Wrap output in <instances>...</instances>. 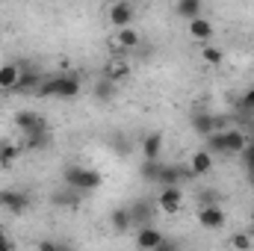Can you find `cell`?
Segmentation results:
<instances>
[{
  "label": "cell",
  "mask_w": 254,
  "mask_h": 251,
  "mask_svg": "<svg viewBox=\"0 0 254 251\" xmlns=\"http://www.w3.org/2000/svg\"><path fill=\"white\" fill-rule=\"evenodd\" d=\"M80 95V77L65 71V74H54V77H45L36 98H60V101H74Z\"/></svg>",
  "instance_id": "1"
},
{
  "label": "cell",
  "mask_w": 254,
  "mask_h": 251,
  "mask_svg": "<svg viewBox=\"0 0 254 251\" xmlns=\"http://www.w3.org/2000/svg\"><path fill=\"white\" fill-rule=\"evenodd\" d=\"M101 175L98 172H92V169H86V166H68L65 169V187L71 189V192H95V189L101 187Z\"/></svg>",
  "instance_id": "2"
},
{
  "label": "cell",
  "mask_w": 254,
  "mask_h": 251,
  "mask_svg": "<svg viewBox=\"0 0 254 251\" xmlns=\"http://www.w3.org/2000/svg\"><path fill=\"white\" fill-rule=\"evenodd\" d=\"M15 125L21 127V133H24V139H30V136H42V133H48V127H45V119H42L39 113H33V110H21V113L15 116Z\"/></svg>",
  "instance_id": "3"
},
{
  "label": "cell",
  "mask_w": 254,
  "mask_h": 251,
  "mask_svg": "<svg viewBox=\"0 0 254 251\" xmlns=\"http://www.w3.org/2000/svg\"><path fill=\"white\" fill-rule=\"evenodd\" d=\"M198 225L207 228V231H219V228H225V210H222V204L201 207V210H198Z\"/></svg>",
  "instance_id": "4"
},
{
  "label": "cell",
  "mask_w": 254,
  "mask_h": 251,
  "mask_svg": "<svg viewBox=\"0 0 254 251\" xmlns=\"http://www.w3.org/2000/svg\"><path fill=\"white\" fill-rule=\"evenodd\" d=\"M0 207L9 210V213H15V216H21L30 207V198L24 192H18V189H0Z\"/></svg>",
  "instance_id": "5"
},
{
  "label": "cell",
  "mask_w": 254,
  "mask_h": 251,
  "mask_svg": "<svg viewBox=\"0 0 254 251\" xmlns=\"http://www.w3.org/2000/svg\"><path fill=\"white\" fill-rule=\"evenodd\" d=\"M222 142H225V154H243L252 139H249V133H243L237 127H228V130H222Z\"/></svg>",
  "instance_id": "6"
},
{
  "label": "cell",
  "mask_w": 254,
  "mask_h": 251,
  "mask_svg": "<svg viewBox=\"0 0 254 251\" xmlns=\"http://www.w3.org/2000/svg\"><path fill=\"white\" fill-rule=\"evenodd\" d=\"M154 210H157V201H151V198H142V201H136V204L130 207L133 225H139V228H148V225H154Z\"/></svg>",
  "instance_id": "7"
},
{
  "label": "cell",
  "mask_w": 254,
  "mask_h": 251,
  "mask_svg": "<svg viewBox=\"0 0 254 251\" xmlns=\"http://www.w3.org/2000/svg\"><path fill=\"white\" fill-rule=\"evenodd\" d=\"M42 80H45L42 71H36V68H21V77H18L15 92H21V95H36L39 86H42Z\"/></svg>",
  "instance_id": "8"
},
{
  "label": "cell",
  "mask_w": 254,
  "mask_h": 251,
  "mask_svg": "<svg viewBox=\"0 0 254 251\" xmlns=\"http://www.w3.org/2000/svg\"><path fill=\"white\" fill-rule=\"evenodd\" d=\"M184 204V192L181 187H169V189H160V198H157V207L163 213H178Z\"/></svg>",
  "instance_id": "9"
},
{
  "label": "cell",
  "mask_w": 254,
  "mask_h": 251,
  "mask_svg": "<svg viewBox=\"0 0 254 251\" xmlns=\"http://www.w3.org/2000/svg\"><path fill=\"white\" fill-rule=\"evenodd\" d=\"M190 178V169H181V166H163V172H160V189H169V187H181L184 181Z\"/></svg>",
  "instance_id": "10"
},
{
  "label": "cell",
  "mask_w": 254,
  "mask_h": 251,
  "mask_svg": "<svg viewBox=\"0 0 254 251\" xmlns=\"http://www.w3.org/2000/svg\"><path fill=\"white\" fill-rule=\"evenodd\" d=\"M133 15H136V9H133L127 0H122V3H113V6H110V24H116L119 30H125V27H130V24H133Z\"/></svg>",
  "instance_id": "11"
},
{
  "label": "cell",
  "mask_w": 254,
  "mask_h": 251,
  "mask_svg": "<svg viewBox=\"0 0 254 251\" xmlns=\"http://www.w3.org/2000/svg\"><path fill=\"white\" fill-rule=\"evenodd\" d=\"M163 240H166V237H163V231H160V228H154V225L139 228V234H136V246H139L142 251H154Z\"/></svg>",
  "instance_id": "12"
},
{
  "label": "cell",
  "mask_w": 254,
  "mask_h": 251,
  "mask_svg": "<svg viewBox=\"0 0 254 251\" xmlns=\"http://www.w3.org/2000/svg\"><path fill=\"white\" fill-rule=\"evenodd\" d=\"M127 71H130L127 60H110V63L104 65V80L107 83H119V80L127 77Z\"/></svg>",
  "instance_id": "13"
},
{
  "label": "cell",
  "mask_w": 254,
  "mask_h": 251,
  "mask_svg": "<svg viewBox=\"0 0 254 251\" xmlns=\"http://www.w3.org/2000/svg\"><path fill=\"white\" fill-rule=\"evenodd\" d=\"M110 225L119 231V234H127L133 228V216H130V207H116L110 213Z\"/></svg>",
  "instance_id": "14"
},
{
  "label": "cell",
  "mask_w": 254,
  "mask_h": 251,
  "mask_svg": "<svg viewBox=\"0 0 254 251\" xmlns=\"http://www.w3.org/2000/svg\"><path fill=\"white\" fill-rule=\"evenodd\" d=\"M213 169V154L210 151H195L190 160V175H207Z\"/></svg>",
  "instance_id": "15"
},
{
  "label": "cell",
  "mask_w": 254,
  "mask_h": 251,
  "mask_svg": "<svg viewBox=\"0 0 254 251\" xmlns=\"http://www.w3.org/2000/svg\"><path fill=\"white\" fill-rule=\"evenodd\" d=\"M192 130L198 133V136H213V133H219L216 130V119L213 116H207V113H198V116H192Z\"/></svg>",
  "instance_id": "16"
},
{
  "label": "cell",
  "mask_w": 254,
  "mask_h": 251,
  "mask_svg": "<svg viewBox=\"0 0 254 251\" xmlns=\"http://www.w3.org/2000/svg\"><path fill=\"white\" fill-rule=\"evenodd\" d=\"M18 77H21V65H3L0 68V89L3 92H15Z\"/></svg>",
  "instance_id": "17"
},
{
  "label": "cell",
  "mask_w": 254,
  "mask_h": 251,
  "mask_svg": "<svg viewBox=\"0 0 254 251\" xmlns=\"http://www.w3.org/2000/svg\"><path fill=\"white\" fill-rule=\"evenodd\" d=\"M160 148H163V136H160V133L145 136V142H142V154H145V160H148V163L160 160Z\"/></svg>",
  "instance_id": "18"
},
{
  "label": "cell",
  "mask_w": 254,
  "mask_h": 251,
  "mask_svg": "<svg viewBox=\"0 0 254 251\" xmlns=\"http://www.w3.org/2000/svg\"><path fill=\"white\" fill-rule=\"evenodd\" d=\"M201 0H181L178 6H175V12L181 15V18H187V21H195V18H201Z\"/></svg>",
  "instance_id": "19"
},
{
  "label": "cell",
  "mask_w": 254,
  "mask_h": 251,
  "mask_svg": "<svg viewBox=\"0 0 254 251\" xmlns=\"http://www.w3.org/2000/svg\"><path fill=\"white\" fill-rule=\"evenodd\" d=\"M116 45H119V51L139 48V33H136L133 27H125V30H119V33H116Z\"/></svg>",
  "instance_id": "20"
},
{
  "label": "cell",
  "mask_w": 254,
  "mask_h": 251,
  "mask_svg": "<svg viewBox=\"0 0 254 251\" xmlns=\"http://www.w3.org/2000/svg\"><path fill=\"white\" fill-rule=\"evenodd\" d=\"M190 36H192V39L207 42V39L213 36V24H210L207 18H195V21H190Z\"/></svg>",
  "instance_id": "21"
},
{
  "label": "cell",
  "mask_w": 254,
  "mask_h": 251,
  "mask_svg": "<svg viewBox=\"0 0 254 251\" xmlns=\"http://www.w3.org/2000/svg\"><path fill=\"white\" fill-rule=\"evenodd\" d=\"M160 172H163V163H160V160H154V163H148V160H145L139 175H142V181H145V184H154V187H157V184H160Z\"/></svg>",
  "instance_id": "22"
},
{
  "label": "cell",
  "mask_w": 254,
  "mask_h": 251,
  "mask_svg": "<svg viewBox=\"0 0 254 251\" xmlns=\"http://www.w3.org/2000/svg\"><path fill=\"white\" fill-rule=\"evenodd\" d=\"M15 157H18V148H15V145H9V142H3V145H0V166H3V169H9V166L15 163Z\"/></svg>",
  "instance_id": "23"
},
{
  "label": "cell",
  "mask_w": 254,
  "mask_h": 251,
  "mask_svg": "<svg viewBox=\"0 0 254 251\" xmlns=\"http://www.w3.org/2000/svg\"><path fill=\"white\" fill-rule=\"evenodd\" d=\"M231 246H234L237 251H249V249L254 246V243H252V234H246V231H237V234L231 237Z\"/></svg>",
  "instance_id": "24"
},
{
  "label": "cell",
  "mask_w": 254,
  "mask_h": 251,
  "mask_svg": "<svg viewBox=\"0 0 254 251\" xmlns=\"http://www.w3.org/2000/svg\"><path fill=\"white\" fill-rule=\"evenodd\" d=\"M201 57H204L207 65H222V57H225V54H222V48H210V45H207V48H201Z\"/></svg>",
  "instance_id": "25"
},
{
  "label": "cell",
  "mask_w": 254,
  "mask_h": 251,
  "mask_svg": "<svg viewBox=\"0 0 254 251\" xmlns=\"http://www.w3.org/2000/svg\"><path fill=\"white\" fill-rule=\"evenodd\" d=\"M207 151L225 154V142H222V133H213V136H207Z\"/></svg>",
  "instance_id": "26"
},
{
  "label": "cell",
  "mask_w": 254,
  "mask_h": 251,
  "mask_svg": "<svg viewBox=\"0 0 254 251\" xmlns=\"http://www.w3.org/2000/svg\"><path fill=\"white\" fill-rule=\"evenodd\" d=\"M48 139H51L48 133H42V136H30V139H24V148H30V151H33V148H45Z\"/></svg>",
  "instance_id": "27"
},
{
  "label": "cell",
  "mask_w": 254,
  "mask_h": 251,
  "mask_svg": "<svg viewBox=\"0 0 254 251\" xmlns=\"http://www.w3.org/2000/svg\"><path fill=\"white\" fill-rule=\"evenodd\" d=\"M240 160H243V166H246V172H249V169H254V139L249 142V148H246V151L240 154Z\"/></svg>",
  "instance_id": "28"
},
{
  "label": "cell",
  "mask_w": 254,
  "mask_h": 251,
  "mask_svg": "<svg viewBox=\"0 0 254 251\" xmlns=\"http://www.w3.org/2000/svg\"><path fill=\"white\" fill-rule=\"evenodd\" d=\"M39 251H71V249L63 246V243H51V240H45V243L39 246Z\"/></svg>",
  "instance_id": "29"
},
{
  "label": "cell",
  "mask_w": 254,
  "mask_h": 251,
  "mask_svg": "<svg viewBox=\"0 0 254 251\" xmlns=\"http://www.w3.org/2000/svg\"><path fill=\"white\" fill-rule=\"evenodd\" d=\"M110 92H113V83H107V80H104V83H98V98H113Z\"/></svg>",
  "instance_id": "30"
},
{
  "label": "cell",
  "mask_w": 254,
  "mask_h": 251,
  "mask_svg": "<svg viewBox=\"0 0 254 251\" xmlns=\"http://www.w3.org/2000/svg\"><path fill=\"white\" fill-rule=\"evenodd\" d=\"M154 251H181V246H178V243H172V240H163Z\"/></svg>",
  "instance_id": "31"
},
{
  "label": "cell",
  "mask_w": 254,
  "mask_h": 251,
  "mask_svg": "<svg viewBox=\"0 0 254 251\" xmlns=\"http://www.w3.org/2000/svg\"><path fill=\"white\" fill-rule=\"evenodd\" d=\"M243 107H246V110H254V86L243 95Z\"/></svg>",
  "instance_id": "32"
},
{
  "label": "cell",
  "mask_w": 254,
  "mask_h": 251,
  "mask_svg": "<svg viewBox=\"0 0 254 251\" xmlns=\"http://www.w3.org/2000/svg\"><path fill=\"white\" fill-rule=\"evenodd\" d=\"M0 251H12V243H9V237L0 231Z\"/></svg>",
  "instance_id": "33"
},
{
  "label": "cell",
  "mask_w": 254,
  "mask_h": 251,
  "mask_svg": "<svg viewBox=\"0 0 254 251\" xmlns=\"http://www.w3.org/2000/svg\"><path fill=\"white\" fill-rule=\"evenodd\" d=\"M246 178H249V184L254 187V169H249V172H246Z\"/></svg>",
  "instance_id": "34"
},
{
  "label": "cell",
  "mask_w": 254,
  "mask_h": 251,
  "mask_svg": "<svg viewBox=\"0 0 254 251\" xmlns=\"http://www.w3.org/2000/svg\"><path fill=\"white\" fill-rule=\"evenodd\" d=\"M252 225H254V207H252Z\"/></svg>",
  "instance_id": "35"
}]
</instances>
